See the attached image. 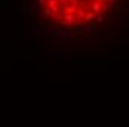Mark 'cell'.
I'll use <instances>...</instances> for the list:
<instances>
[{
	"mask_svg": "<svg viewBox=\"0 0 129 127\" xmlns=\"http://www.w3.org/2000/svg\"><path fill=\"white\" fill-rule=\"evenodd\" d=\"M114 0H39L43 15L67 28H82L101 22Z\"/></svg>",
	"mask_w": 129,
	"mask_h": 127,
	"instance_id": "1",
	"label": "cell"
}]
</instances>
